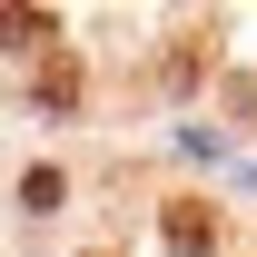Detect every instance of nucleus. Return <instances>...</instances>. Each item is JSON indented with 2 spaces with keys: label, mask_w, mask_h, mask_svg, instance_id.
I'll return each instance as SVG.
<instances>
[{
  "label": "nucleus",
  "mask_w": 257,
  "mask_h": 257,
  "mask_svg": "<svg viewBox=\"0 0 257 257\" xmlns=\"http://www.w3.org/2000/svg\"><path fill=\"white\" fill-rule=\"evenodd\" d=\"M168 247H178V257H208V247H218V208H208V198H168Z\"/></svg>",
  "instance_id": "1"
},
{
  "label": "nucleus",
  "mask_w": 257,
  "mask_h": 257,
  "mask_svg": "<svg viewBox=\"0 0 257 257\" xmlns=\"http://www.w3.org/2000/svg\"><path fill=\"white\" fill-rule=\"evenodd\" d=\"M0 50H60L50 10H0Z\"/></svg>",
  "instance_id": "2"
},
{
  "label": "nucleus",
  "mask_w": 257,
  "mask_h": 257,
  "mask_svg": "<svg viewBox=\"0 0 257 257\" xmlns=\"http://www.w3.org/2000/svg\"><path fill=\"white\" fill-rule=\"evenodd\" d=\"M40 99H50V109L79 99V60H69V50H60V60H40Z\"/></svg>",
  "instance_id": "3"
},
{
  "label": "nucleus",
  "mask_w": 257,
  "mask_h": 257,
  "mask_svg": "<svg viewBox=\"0 0 257 257\" xmlns=\"http://www.w3.org/2000/svg\"><path fill=\"white\" fill-rule=\"evenodd\" d=\"M20 198H30V208H60L69 188H60V168H30V178H20Z\"/></svg>",
  "instance_id": "4"
}]
</instances>
